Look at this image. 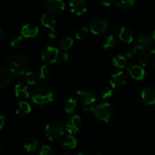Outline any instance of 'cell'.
<instances>
[{"label": "cell", "mask_w": 155, "mask_h": 155, "mask_svg": "<svg viewBox=\"0 0 155 155\" xmlns=\"http://www.w3.org/2000/svg\"><path fill=\"white\" fill-rule=\"evenodd\" d=\"M88 28L86 27H80L78 30L76 32L75 36L77 39H83L87 36L88 34Z\"/></svg>", "instance_id": "obj_32"}, {"label": "cell", "mask_w": 155, "mask_h": 155, "mask_svg": "<svg viewBox=\"0 0 155 155\" xmlns=\"http://www.w3.org/2000/svg\"><path fill=\"white\" fill-rule=\"evenodd\" d=\"M45 8L50 12H59L64 9L65 4L62 0H47L44 2Z\"/></svg>", "instance_id": "obj_15"}, {"label": "cell", "mask_w": 155, "mask_h": 155, "mask_svg": "<svg viewBox=\"0 0 155 155\" xmlns=\"http://www.w3.org/2000/svg\"><path fill=\"white\" fill-rule=\"evenodd\" d=\"M119 37L123 42L130 43L133 40V33L129 27H123L120 30Z\"/></svg>", "instance_id": "obj_18"}, {"label": "cell", "mask_w": 155, "mask_h": 155, "mask_svg": "<svg viewBox=\"0 0 155 155\" xmlns=\"http://www.w3.org/2000/svg\"><path fill=\"white\" fill-rule=\"evenodd\" d=\"M24 146V148L27 150V151H28V152H33L39 146V142L37 139L31 138V139H28L26 141Z\"/></svg>", "instance_id": "obj_22"}, {"label": "cell", "mask_w": 155, "mask_h": 155, "mask_svg": "<svg viewBox=\"0 0 155 155\" xmlns=\"http://www.w3.org/2000/svg\"><path fill=\"white\" fill-rule=\"evenodd\" d=\"M1 145H2V143H1V140H0V151H1Z\"/></svg>", "instance_id": "obj_44"}, {"label": "cell", "mask_w": 155, "mask_h": 155, "mask_svg": "<svg viewBox=\"0 0 155 155\" xmlns=\"http://www.w3.org/2000/svg\"><path fill=\"white\" fill-rule=\"evenodd\" d=\"M82 127V120L78 115H74L67 120L65 129L70 134H74L80 131Z\"/></svg>", "instance_id": "obj_8"}, {"label": "cell", "mask_w": 155, "mask_h": 155, "mask_svg": "<svg viewBox=\"0 0 155 155\" xmlns=\"http://www.w3.org/2000/svg\"><path fill=\"white\" fill-rule=\"evenodd\" d=\"M77 95L78 98L85 104V105H90L96 100V95L94 90L89 88H83L77 91Z\"/></svg>", "instance_id": "obj_5"}, {"label": "cell", "mask_w": 155, "mask_h": 155, "mask_svg": "<svg viewBox=\"0 0 155 155\" xmlns=\"http://www.w3.org/2000/svg\"><path fill=\"white\" fill-rule=\"evenodd\" d=\"M73 44H74V40L72 38L68 37V36H64L62 37L59 41V47L64 50V51H67L69 48L72 47Z\"/></svg>", "instance_id": "obj_25"}, {"label": "cell", "mask_w": 155, "mask_h": 155, "mask_svg": "<svg viewBox=\"0 0 155 155\" xmlns=\"http://www.w3.org/2000/svg\"><path fill=\"white\" fill-rule=\"evenodd\" d=\"M5 30H3L2 28H0V40H2V39H4L5 38Z\"/></svg>", "instance_id": "obj_40"}, {"label": "cell", "mask_w": 155, "mask_h": 155, "mask_svg": "<svg viewBox=\"0 0 155 155\" xmlns=\"http://www.w3.org/2000/svg\"><path fill=\"white\" fill-rule=\"evenodd\" d=\"M127 71L134 80H142L146 76L145 69L139 65H131L127 68Z\"/></svg>", "instance_id": "obj_13"}, {"label": "cell", "mask_w": 155, "mask_h": 155, "mask_svg": "<svg viewBox=\"0 0 155 155\" xmlns=\"http://www.w3.org/2000/svg\"><path fill=\"white\" fill-rule=\"evenodd\" d=\"M64 155H68V154H64Z\"/></svg>", "instance_id": "obj_47"}, {"label": "cell", "mask_w": 155, "mask_h": 155, "mask_svg": "<svg viewBox=\"0 0 155 155\" xmlns=\"http://www.w3.org/2000/svg\"><path fill=\"white\" fill-rule=\"evenodd\" d=\"M59 57H60V58L61 59L62 61H66L68 60V53L65 52V51H64L61 54H59Z\"/></svg>", "instance_id": "obj_38"}, {"label": "cell", "mask_w": 155, "mask_h": 155, "mask_svg": "<svg viewBox=\"0 0 155 155\" xmlns=\"http://www.w3.org/2000/svg\"><path fill=\"white\" fill-rule=\"evenodd\" d=\"M12 81V76L8 71L0 69V87L8 86Z\"/></svg>", "instance_id": "obj_19"}, {"label": "cell", "mask_w": 155, "mask_h": 155, "mask_svg": "<svg viewBox=\"0 0 155 155\" xmlns=\"http://www.w3.org/2000/svg\"><path fill=\"white\" fill-rule=\"evenodd\" d=\"M134 4V0H122V1H117L116 2L118 8L122 9V10H127V9L130 8Z\"/></svg>", "instance_id": "obj_29"}, {"label": "cell", "mask_w": 155, "mask_h": 155, "mask_svg": "<svg viewBox=\"0 0 155 155\" xmlns=\"http://www.w3.org/2000/svg\"><path fill=\"white\" fill-rule=\"evenodd\" d=\"M31 99L35 104L43 106L54 100V94L44 87H36L31 93Z\"/></svg>", "instance_id": "obj_2"}, {"label": "cell", "mask_w": 155, "mask_h": 155, "mask_svg": "<svg viewBox=\"0 0 155 155\" xmlns=\"http://www.w3.org/2000/svg\"><path fill=\"white\" fill-rule=\"evenodd\" d=\"M41 23L42 25L45 26L47 28L50 29V31L48 35H49L50 38L54 39L56 37V33L55 30H54V26L56 24V20L54 17L51 14L45 13L41 18Z\"/></svg>", "instance_id": "obj_9"}, {"label": "cell", "mask_w": 155, "mask_h": 155, "mask_svg": "<svg viewBox=\"0 0 155 155\" xmlns=\"http://www.w3.org/2000/svg\"><path fill=\"white\" fill-rule=\"evenodd\" d=\"M70 8L73 13L77 15H83L87 10L86 2L83 0H72L69 2Z\"/></svg>", "instance_id": "obj_11"}, {"label": "cell", "mask_w": 155, "mask_h": 155, "mask_svg": "<svg viewBox=\"0 0 155 155\" xmlns=\"http://www.w3.org/2000/svg\"><path fill=\"white\" fill-rule=\"evenodd\" d=\"M151 59H152L151 54L149 52H147V51L141 54V55L139 58V63L142 65V67H146L149 65L150 63L151 62Z\"/></svg>", "instance_id": "obj_28"}, {"label": "cell", "mask_w": 155, "mask_h": 155, "mask_svg": "<svg viewBox=\"0 0 155 155\" xmlns=\"http://www.w3.org/2000/svg\"><path fill=\"white\" fill-rule=\"evenodd\" d=\"M77 155H86V154H84V153H83V152H80V153H79Z\"/></svg>", "instance_id": "obj_43"}, {"label": "cell", "mask_w": 155, "mask_h": 155, "mask_svg": "<svg viewBox=\"0 0 155 155\" xmlns=\"http://www.w3.org/2000/svg\"><path fill=\"white\" fill-rule=\"evenodd\" d=\"M39 155H56L55 151L48 145H42L40 149Z\"/></svg>", "instance_id": "obj_33"}, {"label": "cell", "mask_w": 155, "mask_h": 155, "mask_svg": "<svg viewBox=\"0 0 155 155\" xmlns=\"http://www.w3.org/2000/svg\"><path fill=\"white\" fill-rule=\"evenodd\" d=\"M5 124V117L2 115H0V130L4 127Z\"/></svg>", "instance_id": "obj_39"}, {"label": "cell", "mask_w": 155, "mask_h": 155, "mask_svg": "<svg viewBox=\"0 0 155 155\" xmlns=\"http://www.w3.org/2000/svg\"><path fill=\"white\" fill-rule=\"evenodd\" d=\"M45 133L50 141H58L64 136L65 129L60 123L51 122L45 126Z\"/></svg>", "instance_id": "obj_3"}, {"label": "cell", "mask_w": 155, "mask_h": 155, "mask_svg": "<svg viewBox=\"0 0 155 155\" xmlns=\"http://www.w3.org/2000/svg\"><path fill=\"white\" fill-rule=\"evenodd\" d=\"M154 66H155V60H154Z\"/></svg>", "instance_id": "obj_46"}, {"label": "cell", "mask_w": 155, "mask_h": 155, "mask_svg": "<svg viewBox=\"0 0 155 155\" xmlns=\"http://www.w3.org/2000/svg\"><path fill=\"white\" fill-rule=\"evenodd\" d=\"M77 104V100L74 98H73V97H71V98H68L66 101H65L64 105V109L65 112H67L68 114H72L75 110Z\"/></svg>", "instance_id": "obj_23"}, {"label": "cell", "mask_w": 155, "mask_h": 155, "mask_svg": "<svg viewBox=\"0 0 155 155\" xmlns=\"http://www.w3.org/2000/svg\"><path fill=\"white\" fill-rule=\"evenodd\" d=\"M27 63L25 57L20 54H14L8 62V72L12 75H24L27 72Z\"/></svg>", "instance_id": "obj_1"}, {"label": "cell", "mask_w": 155, "mask_h": 155, "mask_svg": "<svg viewBox=\"0 0 155 155\" xmlns=\"http://www.w3.org/2000/svg\"><path fill=\"white\" fill-rule=\"evenodd\" d=\"M59 50L54 46H48L42 53V59L47 64L54 63L59 58Z\"/></svg>", "instance_id": "obj_7"}, {"label": "cell", "mask_w": 155, "mask_h": 155, "mask_svg": "<svg viewBox=\"0 0 155 155\" xmlns=\"http://www.w3.org/2000/svg\"><path fill=\"white\" fill-rule=\"evenodd\" d=\"M108 27V22L104 18H96L90 23V31L95 35H98L106 31Z\"/></svg>", "instance_id": "obj_6"}, {"label": "cell", "mask_w": 155, "mask_h": 155, "mask_svg": "<svg viewBox=\"0 0 155 155\" xmlns=\"http://www.w3.org/2000/svg\"><path fill=\"white\" fill-rule=\"evenodd\" d=\"M97 155H104V154H97Z\"/></svg>", "instance_id": "obj_45"}, {"label": "cell", "mask_w": 155, "mask_h": 155, "mask_svg": "<svg viewBox=\"0 0 155 155\" xmlns=\"http://www.w3.org/2000/svg\"><path fill=\"white\" fill-rule=\"evenodd\" d=\"M117 43V41L115 36L113 35H108L104 38L103 41V47L106 50H111L116 47Z\"/></svg>", "instance_id": "obj_21"}, {"label": "cell", "mask_w": 155, "mask_h": 155, "mask_svg": "<svg viewBox=\"0 0 155 155\" xmlns=\"http://www.w3.org/2000/svg\"><path fill=\"white\" fill-rule=\"evenodd\" d=\"M141 98L143 102L145 104H155V87L154 86H148L142 90Z\"/></svg>", "instance_id": "obj_12"}, {"label": "cell", "mask_w": 155, "mask_h": 155, "mask_svg": "<svg viewBox=\"0 0 155 155\" xmlns=\"http://www.w3.org/2000/svg\"><path fill=\"white\" fill-rule=\"evenodd\" d=\"M77 141L76 138L72 135H68L65 136L63 139V145L70 149H74L77 147Z\"/></svg>", "instance_id": "obj_24"}, {"label": "cell", "mask_w": 155, "mask_h": 155, "mask_svg": "<svg viewBox=\"0 0 155 155\" xmlns=\"http://www.w3.org/2000/svg\"><path fill=\"white\" fill-rule=\"evenodd\" d=\"M151 39L155 40V30H154V32L152 33V35H151Z\"/></svg>", "instance_id": "obj_42"}, {"label": "cell", "mask_w": 155, "mask_h": 155, "mask_svg": "<svg viewBox=\"0 0 155 155\" xmlns=\"http://www.w3.org/2000/svg\"><path fill=\"white\" fill-rule=\"evenodd\" d=\"M152 45V39L148 35L142 34L136 39L135 47L140 50H147L151 48Z\"/></svg>", "instance_id": "obj_14"}, {"label": "cell", "mask_w": 155, "mask_h": 155, "mask_svg": "<svg viewBox=\"0 0 155 155\" xmlns=\"http://www.w3.org/2000/svg\"><path fill=\"white\" fill-rule=\"evenodd\" d=\"M23 43H24V38H23L22 36H15L11 41V45H12V47H15V48L21 47L23 45Z\"/></svg>", "instance_id": "obj_34"}, {"label": "cell", "mask_w": 155, "mask_h": 155, "mask_svg": "<svg viewBox=\"0 0 155 155\" xmlns=\"http://www.w3.org/2000/svg\"><path fill=\"white\" fill-rule=\"evenodd\" d=\"M99 2L101 5L104 6V7H108L112 4V1H110V0H102V1H100Z\"/></svg>", "instance_id": "obj_37"}, {"label": "cell", "mask_w": 155, "mask_h": 155, "mask_svg": "<svg viewBox=\"0 0 155 155\" xmlns=\"http://www.w3.org/2000/svg\"><path fill=\"white\" fill-rule=\"evenodd\" d=\"M31 110V106L28 102L25 101H21L18 103L16 107V114L18 115H26Z\"/></svg>", "instance_id": "obj_20"}, {"label": "cell", "mask_w": 155, "mask_h": 155, "mask_svg": "<svg viewBox=\"0 0 155 155\" xmlns=\"http://www.w3.org/2000/svg\"><path fill=\"white\" fill-rule=\"evenodd\" d=\"M15 93L18 98H27L30 96V92L27 85L23 83H18L15 87Z\"/></svg>", "instance_id": "obj_17"}, {"label": "cell", "mask_w": 155, "mask_h": 155, "mask_svg": "<svg viewBox=\"0 0 155 155\" xmlns=\"http://www.w3.org/2000/svg\"><path fill=\"white\" fill-rule=\"evenodd\" d=\"M21 36L23 37H35L39 33V28L37 26L32 24H25L21 28Z\"/></svg>", "instance_id": "obj_16"}, {"label": "cell", "mask_w": 155, "mask_h": 155, "mask_svg": "<svg viewBox=\"0 0 155 155\" xmlns=\"http://www.w3.org/2000/svg\"><path fill=\"white\" fill-rule=\"evenodd\" d=\"M83 111L86 114H94V110H95V107L92 105H85L83 108Z\"/></svg>", "instance_id": "obj_36"}, {"label": "cell", "mask_w": 155, "mask_h": 155, "mask_svg": "<svg viewBox=\"0 0 155 155\" xmlns=\"http://www.w3.org/2000/svg\"><path fill=\"white\" fill-rule=\"evenodd\" d=\"M136 51H137V48L135 46H130L126 51V55L128 58H132L133 56H135V54H136Z\"/></svg>", "instance_id": "obj_35"}, {"label": "cell", "mask_w": 155, "mask_h": 155, "mask_svg": "<svg viewBox=\"0 0 155 155\" xmlns=\"http://www.w3.org/2000/svg\"><path fill=\"white\" fill-rule=\"evenodd\" d=\"M24 81L29 86H34L37 81V77L31 71H27L24 74Z\"/></svg>", "instance_id": "obj_27"}, {"label": "cell", "mask_w": 155, "mask_h": 155, "mask_svg": "<svg viewBox=\"0 0 155 155\" xmlns=\"http://www.w3.org/2000/svg\"><path fill=\"white\" fill-rule=\"evenodd\" d=\"M112 62H113V64L117 68H124L126 66V64H127V58L124 55L118 54L116 57L114 58Z\"/></svg>", "instance_id": "obj_26"}, {"label": "cell", "mask_w": 155, "mask_h": 155, "mask_svg": "<svg viewBox=\"0 0 155 155\" xmlns=\"http://www.w3.org/2000/svg\"><path fill=\"white\" fill-rule=\"evenodd\" d=\"M127 82V75L123 71H118L111 76L110 80V84L112 88H120Z\"/></svg>", "instance_id": "obj_10"}, {"label": "cell", "mask_w": 155, "mask_h": 155, "mask_svg": "<svg viewBox=\"0 0 155 155\" xmlns=\"http://www.w3.org/2000/svg\"><path fill=\"white\" fill-rule=\"evenodd\" d=\"M150 54L152 55V54H155V45L154 46L151 47V48H150V51H149Z\"/></svg>", "instance_id": "obj_41"}, {"label": "cell", "mask_w": 155, "mask_h": 155, "mask_svg": "<svg viewBox=\"0 0 155 155\" xmlns=\"http://www.w3.org/2000/svg\"><path fill=\"white\" fill-rule=\"evenodd\" d=\"M94 114L100 120L108 122L114 116V109L107 102H103L95 107Z\"/></svg>", "instance_id": "obj_4"}, {"label": "cell", "mask_w": 155, "mask_h": 155, "mask_svg": "<svg viewBox=\"0 0 155 155\" xmlns=\"http://www.w3.org/2000/svg\"><path fill=\"white\" fill-rule=\"evenodd\" d=\"M51 74V69L47 64L42 65L39 70V78L45 79Z\"/></svg>", "instance_id": "obj_31"}, {"label": "cell", "mask_w": 155, "mask_h": 155, "mask_svg": "<svg viewBox=\"0 0 155 155\" xmlns=\"http://www.w3.org/2000/svg\"><path fill=\"white\" fill-rule=\"evenodd\" d=\"M100 93H101L102 98H104V99H108L113 95V90L109 86H103L101 88Z\"/></svg>", "instance_id": "obj_30"}]
</instances>
